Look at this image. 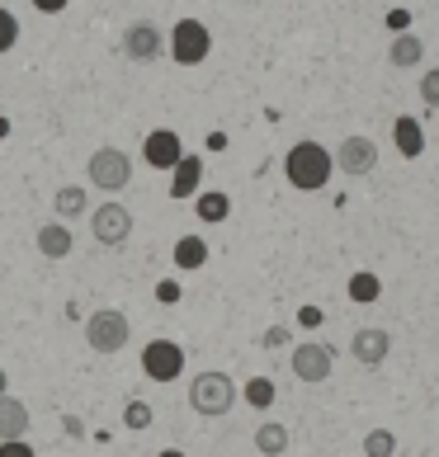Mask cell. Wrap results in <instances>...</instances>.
I'll return each instance as SVG.
<instances>
[{"label":"cell","mask_w":439,"mask_h":457,"mask_svg":"<svg viewBox=\"0 0 439 457\" xmlns=\"http://www.w3.org/2000/svg\"><path fill=\"white\" fill-rule=\"evenodd\" d=\"M331 170H335V161L326 156L322 142H298V146H289V156H283V175H289V184H293L298 194L326 189Z\"/></svg>","instance_id":"cell-1"},{"label":"cell","mask_w":439,"mask_h":457,"mask_svg":"<svg viewBox=\"0 0 439 457\" xmlns=\"http://www.w3.org/2000/svg\"><path fill=\"white\" fill-rule=\"evenodd\" d=\"M142 372L151 382H175L180 372H184V349L175 340H151L142 349Z\"/></svg>","instance_id":"cell-6"},{"label":"cell","mask_w":439,"mask_h":457,"mask_svg":"<svg viewBox=\"0 0 439 457\" xmlns=\"http://www.w3.org/2000/svg\"><path fill=\"white\" fill-rule=\"evenodd\" d=\"M420 57H426V43H420L416 33H407V29H397V38H393V47H387V62H393L397 71H411V66H420Z\"/></svg>","instance_id":"cell-15"},{"label":"cell","mask_w":439,"mask_h":457,"mask_svg":"<svg viewBox=\"0 0 439 457\" xmlns=\"http://www.w3.org/2000/svg\"><path fill=\"white\" fill-rule=\"evenodd\" d=\"M387 349H393V335L378 330V326H368V330H354V340H350V353H354V363H364V368H378L387 359Z\"/></svg>","instance_id":"cell-12"},{"label":"cell","mask_w":439,"mask_h":457,"mask_svg":"<svg viewBox=\"0 0 439 457\" xmlns=\"http://www.w3.org/2000/svg\"><path fill=\"white\" fill-rule=\"evenodd\" d=\"M364 453L368 457H393L397 453V438L387 434V429H374V434H364Z\"/></svg>","instance_id":"cell-24"},{"label":"cell","mask_w":439,"mask_h":457,"mask_svg":"<svg viewBox=\"0 0 439 457\" xmlns=\"http://www.w3.org/2000/svg\"><path fill=\"white\" fill-rule=\"evenodd\" d=\"M232 401H236V386L227 372H198V378L190 382V405L198 415H227L232 411Z\"/></svg>","instance_id":"cell-2"},{"label":"cell","mask_w":439,"mask_h":457,"mask_svg":"<svg viewBox=\"0 0 439 457\" xmlns=\"http://www.w3.org/2000/svg\"><path fill=\"white\" fill-rule=\"evenodd\" d=\"M0 457H33V448L24 438H0Z\"/></svg>","instance_id":"cell-28"},{"label":"cell","mask_w":439,"mask_h":457,"mask_svg":"<svg viewBox=\"0 0 439 457\" xmlns=\"http://www.w3.org/2000/svg\"><path fill=\"white\" fill-rule=\"evenodd\" d=\"M171 198H194L198 194V179H204V161L198 156H180L175 165H171Z\"/></svg>","instance_id":"cell-14"},{"label":"cell","mask_w":439,"mask_h":457,"mask_svg":"<svg viewBox=\"0 0 439 457\" xmlns=\"http://www.w3.org/2000/svg\"><path fill=\"white\" fill-rule=\"evenodd\" d=\"M208 260V245L198 241V236H184V241H175V264L180 269H204Z\"/></svg>","instance_id":"cell-21"},{"label":"cell","mask_w":439,"mask_h":457,"mask_svg":"<svg viewBox=\"0 0 439 457\" xmlns=\"http://www.w3.org/2000/svg\"><path fill=\"white\" fill-rule=\"evenodd\" d=\"M165 47H171V57L180 66H198V62H208V53H213V33H208L204 20H180L171 29V43Z\"/></svg>","instance_id":"cell-4"},{"label":"cell","mask_w":439,"mask_h":457,"mask_svg":"<svg viewBox=\"0 0 439 457\" xmlns=\"http://www.w3.org/2000/svg\"><path fill=\"white\" fill-rule=\"evenodd\" d=\"M387 29H411V14L407 10H393V14H387Z\"/></svg>","instance_id":"cell-31"},{"label":"cell","mask_w":439,"mask_h":457,"mask_svg":"<svg viewBox=\"0 0 439 457\" xmlns=\"http://www.w3.org/2000/svg\"><path fill=\"white\" fill-rule=\"evenodd\" d=\"M420 99H426L430 109H439V71H426V80H420Z\"/></svg>","instance_id":"cell-27"},{"label":"cell","mask_w":439,"mask_h":457,"mask_svg":"<svg viewBox=\"0 0 439 457\" xmlns=\"http://www.w3.org/2000/svg\"><path fill=\"white\" fill-rule=\"evenodd\" d=\"M128 335H132V326H128V316L123 312H95L90 320H86V345L95 349V353H118L128 345Z\"/></svg>","instance_id":"cell-5"},{"label":"cell","mask_w":439,"mask_h":457,"mask_svg":"<svg viewBox=\"0 0 439 457\" xmlns=\"http://www.w3.org/2000/svg\"><path fill=\"white\" fill-rule=\"evenodd\" d=\"M256 448L265 457H279V453H289V425H279V420H269V425L256 429Z\"/></svg>","instance_id":"cell-19"},{"label":"cell","mask_w":439,"mask_h":457,"mask_svg":"<svg viewBox=\"0 0 439 457\" xmlns=\"http://www.w3.org/2000/svg\"><path fill=\"white\" fill-rule=\"evenodd\" d=\"M123 425L128 429H151V405L147 401H128L123 405Z\"/></svg>","instance_id":"cell-25"},{"label":"cell","mask_w":439,"mask_h":457,"mask_svg":"<svg viewBox=\"0 0 439 457\" xmlns=\"http://www.w3.org/2000/svg\"><path fill=\"white\" fill-rule=\"evenodd\" d=\"M90 236L99 245H123L132 236V212L123 208V203H105V208L90 217Z\"/></svg>","instance_id":"cell-7"},{"label":"cell","mask_w":439,"mask_h":457,"mask_svg":"<svg viewBox=\"0 0 439 457\" xmlns=\"http://www.w3.org/2000/svg\"><path fill=\"white\" fill-rule=\"evenodd\" d=\"M393 142H397V151L407 161H416L420 151H426V128H420L416 118H397V123H393Z\"/></svg>","instance_id":"cell-17"},{"label":"cell","mask_w":439,"mask_h":457,"mask_svg":"<svg viewBox=\"0 0 439 457\" xmlns=\"http://www.w3.org/2000/svg\"><path fill=\"white\" fill-rule=\"evenodd\" d=\"M283 335H289V330H283V326H274V330H265V345H269V349H279V345H283Z\"/></svg>","instance_id":"cell-32"},{"label":"cell","mask_w":439,"mask_h":457,"mask_svg":"<svg viewBox=\"0 0 439 457\" xmlns=\"http://www.w3.org/2000/svg\"><path fill=\"white\" fill-rule=\"evenodd\" d=\"M86 189H80V184H62V189L53 194V212L62 217V222H72V217H80L86 212Z\"/></svg>","instance_id":"cell-18"},{"label":"cell","mask_w":439,"mask_h":457,"mask_svg":"<svg viewBox=\"0 0 439 457\" xmlns=\"http://www.w3.org/2000/svg\"><path fill=\"white\" fill-rule=\"evenodd\" d=\"M86 175L105 194H118V189H128V184H132V161H128V151H118V146H99L95 156L86 161Z\"/></svg>","instance_id":"cell-3"},{"label":"cell","mask_w":439,"mask_h":457,"mask_svg":"<svg viewBox=\"0 0 439 457\" xmlns=\"http://www.w3.org/2000/svg\"><path fill=\"white\" fill-rule=\"evenodd\" d=\"M194 208H198V222H227L232 198L227 194H194Z\"/></svg>","instance_id":"cell-20"},{"label":"cell","mask_w":439,"mask_h":457,"mask_svg":"<svg viewBox=\"0 0 439 457\" xmlns=\"http://www.w3.org/2000/svg\"><path fill=\"white\" fill-rule=\"evenodd\" d=\"M24 434H29L24 401H14L10 392H0V438H24Z\"/></svg>","instance_id":"cell-16"},{"label":"cell","mask_w":439,"mask_h":457,"mask_svg":"<svg viewBox=\"0 0 439 457\" xmlns=\"http://www.w3.org/2000/svg\"><path fill=\"white\" fill-rule=\"evenodd\" d=\"M0 392H10V372L5 368H0Z\"/></svg>","instance_id":"cell-33"},{"label":"cell","mask_w":439,"mask_h":457,"mask_svg":"<svg viewBox=\"0 0 439 457\" xmlns=\"http://www.w3.org/2000/svg\"><path fill=\"white\" fill-rule=\"evenodd\" d=\"M14 43H20V20L10 10H0V53H10Z\"/></svg>","instance_id":"cell-26"},{"label":"cell","mask_w":439,"mask_h":457,"mask_svg":"<svg viewBox=\"0 0 439 457\" xmlns=\"http://www.w3.org/2000/svg\"><path fill=\"white\" fill-rule=\"evenodd\" d=\"M38 255L43 260H66V255H72V227H66L62 217L38 227Z\"/></svg>","instance_id":"cell-13"},{"label":"cell","mask_w":439,"mask_h":457,"mask_svg":"<svg viewBox=\"0 0 439 457\" xmlns=\"http://www.w3.org/2000/svg\"><path fill=\"white\" fill-rule=\"evenodd\" d=\"M161 47H165V33H161L156 24L138 20V24H128V29H123V53H128L132 62H156V57H161Z\"/></svg>","instance_id":"cell-9"},{"label":"cell","mask_w":439,"mask_h":457,"mask_svg":"<svg viewBox=\"0 0 439 457\" xmlns=\"http://www.w3.org/2000/svg\"><path fill=\"white\" fill-rule=\"evenodd\" d=\"M246 401L256 405V411H269V405H274V382H269V378H250L246 382Z\"/></svg>","instance_id":"cell-23"},{"label":"cell","mask_w":439,"mask_h":457,"mask_svg":"<svg viewBox=\"0 0 439 457\" xmlns=\"http://www.w3.org/2000/svg\"><path fill=\"white\" fill-rule=\"evenodd\" d=\"M33 10H38V14H62L66 0H33Z\"/></svg>","instance_id":"cell-30"},{"label":"cell","mask_w":439,"mask_h":457,"mask_svg":"<svg viewBox=\"0 0 439 457\" xmlns=\"http://www.w3.org/2000/svg\"><path fill=\"white\" fill-rule=\"evenodd\" d=\"M378 293H383L378 274H354V278H350V302H359V307H368V302H378Z\"/></svg>","instance_id":"cell-22"},{"label":"cell","mask_w":439,"mask_h":457,"mask_svg":"<svg viewBox=\"0 0 439 457\" xmlns=\"http://www.w3.org/2000/svg\"><path fill=\"white\" fill-rule=\"evenodd\" d=\"M184 156V142H180V132L171 128H156V132H147V142H142V161L151 165V170H171V165Z\"/></svg>","instance_id":"cell-10"},{"label":"cell","mask_w":439,"mask_h":457,"mask_svg":"<svg viewBox=\"0 0 439 457\" xmlns=\"http://www.w3.org/2000/svg\"><path fill=\"white\" fill-rule=\"evenodd\" d=\"M331 363H335V353H331V345H322V340H308V345L293 349L298 382H326V378H331Z\"/></svg>","instance_id":"cell-8"},{"label":"cell","mask_w":439,"mask_h":457,"mask_svg":"<svg viewBox=\"0 0 439 457\" xmlns=\"http://www.w3.org/2000/svg\"><path fill=\"white\" fill-rule=\"evenodd\" d=\"M335 165H341L345 175H368L378 165V146H374V137H345L341 142V151H335Z\"/></svg>","instance_id":"cell-11"},{"label":"cell","mask_w":439,"mask_h":457,"mask_svg":"<svg viewBox=\"0 0 439 457\" xmlns=\"http://www.w3.org/2000/svg\"><path fill=\"white\" fill-rule=\"evenodd\" d=\"M156 302H165V307H175V302H180V287H175V283H156Z\"/></svg>","instance_id":"cell-29"}]
</instances>
